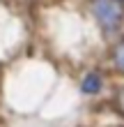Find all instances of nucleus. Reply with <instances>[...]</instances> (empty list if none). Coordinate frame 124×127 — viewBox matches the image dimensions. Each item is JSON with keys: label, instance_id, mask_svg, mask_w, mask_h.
<instances>
[{"label": "nucleus", "instance_id": "nucleus-1", "mask_svg": "<svg viewBox=\"0 0 124 127\" xmlns=\"http://www.w3.org/2000/svg\"><path fill=\"white\" fill-rule=\"evenodd\" d=\"M92 12L108 32L117 30L124 19V5L120 0H92Z\"/></svg>", "mask_w": 124, "mask_h": 127}, {"label": "nucleus", "instance_id": "nucleus-3", "mask_svg": "<svg viewBox=\"0 0 124 127\" xmlns=\"http://www.w3.org/2000/svg\"><path fill=\"white\" fill-rule=\"evenodd\" d=\"M113 56H115V65L124 72V42H120L117 46H115V53Z\"/></svg>", "mask_w": 124, "mask_h": 127}, {"label": "nucleus", "instance_id": "nucleus-2", "mask_svg": "<svg viewBox=\"0 0 124 127\" xmlns=\"http://www.w3.org/2000/svg\"><path fill=\"white\" fill-rule=\"evenodd\" d=\"M83 93H87V95H94V93H99L101 90V76L99 74H87V76L83 79Z\"/></svg>", "mask_w": 124, "mask_h": 127}, {"label": "nucleus", "instance_id": "nucleus-4", "mask_svg": "<svg viewBox=\"0 0 124 127\" xmlns=\"http://www.w3.org/2000/svg\"><path fill=\"white\" fill-rule=\"evenodd\" d=\"M115 99H117V109L122 111V116H124V88H117V95H115Z\"/></svg>", "mask_w": 124, "mask_h": 127}]
</instances>
